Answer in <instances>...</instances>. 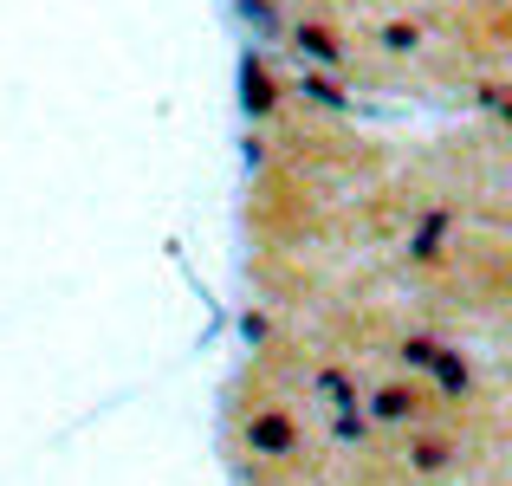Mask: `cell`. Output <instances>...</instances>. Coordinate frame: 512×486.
Returning a JSON list of instances; mask_svg holds the SVG:
<instances>
[{"mask_svg": "<svg viewBox=\"0 0 512 486\" xmlns=\"http://www.w3.org/2000/svg\"><path fill=\"white\" fill-rule=\"evenodd\" d=\"M253 435H260V448H286V422H260Z\"/></svg>", "mask_w": 512, "mask_h": 486, "instance_id": "cell-1", "label": "cell"}]
</instances>
